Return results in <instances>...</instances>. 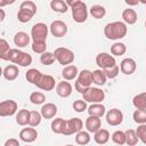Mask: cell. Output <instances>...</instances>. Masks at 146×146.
<instances>
[{
	"label": "cell",
	"instance_id": "6da1fadb",
	"mask_svg": "<svg viewBox=\"0 0 146 146\" xmlns=\"http://www.w3.org/2000/svg\"><path fill=\"white\" fill-rule=\"evenodd\" d=\"M127 24L124 22H112L105 25L104 27V34L110 40H119L125 36L127 34Z\"/></svg>",
	"mask_w": 146,
	"mask_h": 146
},
{
	"label": "cell",
	"instance_id": "7a4b0ae2",
	"mask_svg": "<svg viewBox=\"0 0 146 146\" xmlns=\"http://www.w3.org/2000/svg\"><path fill=\"white\" fill-rule=\"evenodd\" d=\"M67 6L72 9V17L76 23H83L88 17V8L87 5L80 0H67Z\"/></svg>",
	"mask_w": 146,
	"mask_h": 146
},
{
	"label": "cell",
	"instance_id": "3957f363",
	"mask_svg": "<svg viewBox=\"0 0 146 146\" xmlns=\"http://www.w3.org/2000/svg\"><path fill=\"white\" fill-rule=\"evenodd\" d=\"M36 13V5L33 1L25 0L21 3L19 10L17 13V18L21 23H27Z\"/></svg>",
	"mask_w": 146,
	"mask_h": 146
},
{
	"label": "cell",
	"instance_id": "277c9868",
	"mask_svg": "<svg viewBox=\"0 0 146 146\" xmlns=\"http://www.w3.org/2000/svg\"><path fill=\"white\" fill-rule=\"evenodd\" d=\"M54 55L56 57V60L64 67L67 65H71L75 58L74 52L72 50H70L68 48H64V47H59V48L55 49Z\"/></svg>",
	"mask_w": 146,
	"mask_h": 146
},
{
	"label": "cell",
	"instance_id": "5b68a950",
	"mask_svg": "<svg viewBox=\"0 0 146 146\" xmlns=\"http://www.w3.org/2000/svg\"><path fill=\"white\" fill-rule=\"evenodd\" d=\"M82 96H83V100L91 103V104H99L105 99L104 90L96 88V87H89Z\"/></svg>",
	"mask_w": 146,
	"mask_h": 146
},
{
	"label": "cell",
	"instance_id": "8992f818",
	"mask_svg": "<svg viewBox=\"0 0 146 146\" xmlns=\"http://www.w3.org/2000/svg\"><path fill=\"white\" fill-rule=\"evenodd\" d=\"M49 27L44 23H36L31 29V38L33 42H46Z\"/></svg>",
	"mask_w": 146,
	"mask_h": 146
},
{
	"label": "cell",
	"instance_id": "52a82bcc",
	"mask_svg": "<svg viewBox=\"0 0 146 146\" xmlns=\"http://www.w3.org/2000/svg\"><path fill=\"white\" fill-rule=\"evenodd\" d=\"M96 64L99 66L100 70H106V68H111V67L115 66L116 62H115L114 56H112L107 52H99L96 56Z\"/></svg>",
	"mask_w": 146,
	"mask_h": 146
},
{
	"label": "cell",
	"instance_id": "ba28073f",
	"mask_svg": "<svg viewBox=\"0 0 146 146\" xmlns=\"http://www.w3.org/2000/svg\"><path fill=\"white\" fill-rule=\"evenodd\" d=\"M83 128V122L81 119L79 117H73V119H70L66 121V127H65V130L63 132V135L65 136H70V135H73V133H78L82 130Z\"/></svg>",
	"mask_w": 146,
	"mask_h": 146
},
{
	"label": "cell",
	"instance_id": "9c48e42d",
	"mask_svg": "<svg viewBox=\"0 0 146 146\" xmlns=\"http://www.w3.org/2000/svg\"><path fill=\"white\" fill-rule=\"evenodd\" d=\"M17 103L13 99L0 103V116H11L17 112Z\"/></svg>",
	"mask_w": 146,
	"mask_h": 146
},
{
	"label": "cell",
	"instance_id": "30bf717a",
	"mask_svg": "<svg viewBox=\"0 0 146 146\" xmlns=\"http://www.w3.org/2000/svg\"><path fill=\"white\" fill-rule=\"evenodd\" d=\"M105 115H106V122L112 127L120 125L123 121V113L119 108H112Z\"/></svg>",
	"mask_w": 146,
	"mask_h": 146
},
{
	"label": "cell",
	"instance_id": "8fae6325",
	"mask_svg": "<svg viewBox=\"0 0 146 146\" xmlns=\"http://www.w3.org/2000/svg\"><path fill=\"white\" fill-rule=\"evenodd\" d=\"M50 33L55 36V38H62L67 33V25L63 22V21H54L51 22L50 26H49Z\"/></svg>",
	"mask_w": 146,
	"mask_h": 146
},
{
	"label": "cell",
	"instance_id": "7c38bea8",
	"mask_svg": "<svg viewBox=\"0 0 146 146\" xmlns=\"http://www.w3.org/2000/svg\"><path fill=\"white\" fill-rule=\"evenodd\" d=\"M75 83H78L79 86L83 87V88H89L91 87V83H94V79H92V72L89 70H82L81 72H79V75L76 78Z\"/></svg>",
	"mask_w": 146,
	"mask_h": 146
},
{
	"label": "cell",
	"instance_id": "4fadbf2b",
	"mask_svg": "<svg viewBox=\"0 0 146 146\" xmlns=\"http://www.w3.org/2000/svg\"><path fill=\"white\" fill-rule=\"evenodd\" d=\"M55 79L51 76V75H48V74H42L41 79L39 80V82L36 83V87L40 88L41 90H44V91H50L55 88Z\"/></svg>",
	"mask_w": 146,
	"mask_h": 146
},
{
	"label": "cell",
	"instance_id": "5bb4252c",
	"mask_svg": "<svg viewBox=\"0 0 146 146\" xmlns=\"http://www.w3.org/2000/svg\"><path fill=\"white\" fill-rule=\"evenodd\" d=\"M136 67H137V64H136V60L133 58H124L121 63H120V71L125 74V75H130L132 73H135L136 71Z\"/></svg>",
	"mask_w": 146,
	"mask_h": 146
},
{
	"label": "cell",
	"instance_id": "9a60e30c",
	"mask_svg": "<svg viewBox=\"0 0 146 146\" xmlns=\"http://www.w3.org/2000/svg\"><path fill=\"white\" fill-rule=\"evenodd\" d=\"M56 94L62 98H67L72 94V86L67 81H60L56 84Z\"/></svg>",
	"mask_w": 146,
	"mask_h": 146
},
{
	"label": "cell",
	"instance_id": "2e32d148",
	"mask_svg": "<svg viewBox=\"0 0 146 146\" xmlns=\"http://www.w3.org/2000/svg\"><path fill=\"white\" fill-rule=\"evenodd\" d=\"M38 137V131L34 128H24L19 132V138L24 143H33Z\"/></svg>",
	"mask_w": 146,
	"mask_h": 146
},
{
	"label": "cell",
	"instance_id": "e0dca14e",
	"mask_svg": "<svg viewBox=\"0 0 146 146\" xmlns=\"http://www.w3.org/2000/svg\"><path fill=\"white\" fill-rule=\"evenodd\" d=\"M86 128H87V131L88 132H97L100 127H102V121H100V117H97V116H90L86 120V123H84Z\"/></svg>",
	"mask_w": 146,
	"mask_h": 146
},
{
	"label": "cell",
	"instance_id": "ac0fdd59",
	"mask_svg": "<svg viewBox=\"0 0 146 146\" xmlns=\"http://www.w3.org/2000/svg\"><path fill=\"white\" fill-rule=\"evenodd\" d=\"M78 75H79V70L75 65H67L62 71V76L65 81L74 80L75 78H78Z\"/></svg>",
	"mask_w": 146,
	"mask_h": 146
},
{
	"label": "cell",
	"instance_id": "d6986e66",
	"mask_svg": "<svg viewBox=\"0 0 146 146\" xmlns=\"http://www.w3.org/2000/svg\"><path fill=\"white\" fill-rule=\"evenodd\" d=\"M40 113L43 119H52L57 113V106L52 103H46L42 105Z\"/></svg>",
	"mask_w": 146,
	"mask_h": 146
},
{
	"label": "cell",
	"instance_id": "ffe728a7",
	"mask_svg": "<svg viewBox=\"0 0 146 146\" xmlns=\"http://www.w3.org/2000/svg\"><path fill=\"white\" fill-rule=\"evenodd\" d=\"M2 74H3V78H5L6 80H8V81H14V80L18 76L19 70H18V67H17L16 65L10 64V65H7V66L3 68Z\"/></svg>",
	"mask_w": 146,
	"mask_h": 146
},
{
	"label": "cell",
	"instance_id": "44dd1931",
	"mask_svg": "<svg viewBox=\"0 0 146 146\" xmlns=\"http://www.w3.org/2000/svg\"><path fill=\"white\" fill-rule=\"evenodd\" d=\"M30 35L25 32H17L14 36V43L18 47V48H23V47H26L29 43H30Z\"/></svg>",
	"mask_w": 146,
	"mask_h": 146
},
{
	"label": "cell",
	"instance_id": "7402d4cb",
	"mask_svg": "<svg viewBox=\"0 0 146 146\" xmlns=\"http://www.w3.org/2000/svg\"><path fill=\"white\" fill-rule=\"evenodd\" d=\"M88 113L90 116H97V117H102L103 115L106 114V108L104 105H102L100 103L99 104H91L89 107H88Z\"/></svg>",
	"mask_w": 146,
	"mask_h": 146
},
{
	"label": "cell",
	"instance_id": "603a6c76",
	"mask_svg": "<svg viewBox=\"0 0 146 146\" xmlns=\"http://www.w3.org/2000/svg\"><path fill=\"white\" fill-rule=\"evenodd\" d=\"M66 127V120L62 117H56L51 121V131L55 133H63Z\"/></svg>",
	"mask_w": 146,
	"mask_h": 146
},
{
	"label": "cell",
	"instance_id": "cb8c5ba5",
	"mask_svg": "<svg viewBox=\"0 0 146 146\" xmlns=\"http://www.w3.org/2000/svg\"><path fill=\"white\" fill-rule=\"evenodd\" d=\"M122 18H123L125 24L132 25V24H135L137 22V13L131 8H127L122 13Z\"/></svg>",
	"mask_w": 146,
	"mask_h": 146
},
{
	"label": "cell",
	"instance_id": "d4e9b609",
	"mask_svg": "<svg viewBox=\"0 0 146 146\" xmlns=\"http://www.w3.org/2000/svg\"><path fill=\"white\" fill-rule=\"evenodd\" d=\"M41 76H42V73H41L39 70H36V68H30V70L26 72V74H25L26 80H27L30 83L34 84V86H36V83L39 82V80L41 79Z\"/></svg>",
	"mask_w": 146,
	"mask_h": 146
},
{
	"label": "cell",
	"instance_id": "484cf974",
	"mask_svg": "<svg viewBox=\"0 0 146 146\" xmlns=\"http://www.w3.org/2000/svg\"><path fill=\"white\" fill-rule=\"evenodd\" d=\"M94 139L97 144L99 145H104L110 139V132L106 130V129H99L97 132H95V136H94Z\"/></svg>",
	"mask_w": 146,
	"mask_h": 146
},
{
	"label": "cell",
	"instance_id": "4316f807",
	"mask_svg": "<svg viewBox=\"0 0 146 146\" xmlns=\"http://www.w3.org/2000/svg\"><path fill=\"white\" fill-rule=\"evenodd\" d=\"M132 104L136 110H146V92L136 95L132 98Z\"/></svg>",
	"mask_w": 146,
	"mask_h": 146
},
{
	"label": "cell",
	"instance_id": "83f0119b",
	"mask_svg": "<svg viewBox=\"0 0 146 146\" xmlns=\"http://www.w3.org/2000/svg\"><path fill=\"white\" fill-rule=\"evenodd\" d=\"M50 8L56 11V13H66L67 9H68V6L66 3V1H63V0H52L50 2Z\"/></svg>",
	"mask_w": 146,
	"mask_h": 146
},
{
	"label": "cell",
	"instance_id": "f1b7e54d",
	"mask_svg": "<svg viewBox=\"0 0 146 146\" xmlns=\"http://www.w3.org/2000/svg\"><path fill=\"white\" fill-rule=\"evenodd\" d=\"M30 120V111L27 110H19L16 114V123L18 125H26L29 124Z\"/></svg>",
	"mask_w": 146,
	"mask_h": 146
},
{
	"label": "cell",
	"instance_id": "f546056e",
	"mask_svg": "<svg viewBox=\"0 0 146 146\" xmlns=\"http://www.w3.org/2000/svg\"><path fill=\"white\" fill-rule=\"evenodd\" d=\"M92 79H94V83H96L98 86H104L106 83V80H107L104 70H100V68L95 70L92 72Z\"/></svg>",
	"mask_w": 146,
	"mask_h": 146
},
{
	"label": "cell",
	"instance_id": "4dcf8cb0",
	"mask_svg": "<svg viewBox=\"0 0 146 146\" xmlns=\"http://www.w3.org/2000/svg\"><path fill=\"white\" fill-rule=\"evenodd\" d=\"M21 54H22L21 50L15 49V48H11L5 56H2V57H0V58L3 59V60H9V62H11V63H14V64H17V60H18Z\"/></svg>",
	"mask_w": 146,
	"mask_h": 146
},
{
	"label": "cell",
	"instance_id": "1f68e13d",
	"mask_svg": "<svg viewBox=\"0 0 146 146\" xmlns=\"http://www.w3.org/2000/svg\"><path fill=\"white\" fill-rule=\"evenodd\" d=\"M139 141L138 137H137V133H136V130L133 129H128L125 131V144L128 146H135L137 145Z\"/></svg>",
	"mask_w": 146,
	"mask_h": 146
},
{
	"label": "cell",
	"instance_id": "d6a6232c",
	"mask_svg": "<svg viewBox=\"0 0 146 146\" xmlns=\"http://www.w3.org/2000/svg\"><path fill=\"white\" fill-rule=\"evenodd\" d=\"M90 141V135L88 131H83L81 130L80 132H78L75 135V143L78 145H81V146H84L87 144H89Z\"/></svg>",
	"mask_w": 146,
	"mask_h": 146
},
{
	"label": "cell",
	"instance_id": "836d02e7",
	"mask_svg": "<svg viewBox=\"0 0 146 146\" xmlns=\"http://www.w3.org/2000/svg\"><path fill=\"white\" fill-rule=\"evenodd\" d=\"M90 14H91V16L94 18L100 19L106 15V9L100 5H95V6H92L90 8Z\"/></svg>",
	"mask_w": 146,
	"mask_h": 146
},
{
	"label": "cell",
	"instance_id": "e575fe53",
	"mask_svg": "<svg viewBox=\"0 0 146 146\" xmlns=\"http://www.w3.org/2000/svg\"><path fill=\"white\" fill-rule=\"evenodd\" d=\"M125 51H127V47L122 42H115L111 47V54H112V56L113 55L114 56H122V55L125 54Z\"/></svg>",
	"mask_w": 146,
	"mask_h": 146
},
{
	"label": "cell",
	"instance_id": "d590c367",
	"mask_svg": "<svg viewBox=\"0 0 146 146\" xmlns=\"http://www.w3.org/2000/svg\"><path fill=\"white\" fill-rule=\"evenodd\" d=\"M30 100L34 105H40V104H43L46 102V96L41 91H34L30 95Z\"/></svg>",
	"mask_w": 146,
	"mask_h": 146
},
{
	"label": "cell",
	"instance_id": "8d00e7d4",
	"mask_svg": "<svg viewBox=\"0 0 146 146\" xmlns=\"http://www.w3.org/2000/svg\"><path fill=\"white\" fill-rule=\"evenodd\" d=\"M132 119L138 124H146V110H136L132 114Z\"/></svg>",
	"mask_w": 146,
	"mask_h": 146
},
{
	"label": "cell",
	"instance_id": "74e56055",
	"mask_svg": "<svg viewBox=\"0 0 146 146\" xmlns=\"http://www.w3.org/2000/svg\"><path fill=\"white\" fill-rule=\"evenodd\" d=\"M31 64H32V56L30 54H27V52L22 51V54H21V56H19V58L17 60V65L22 66V67H26V66H29Z\"/></svg>",
	"mask_w": 146,
	"mask_h": 146
},
{
	"label": "cell",
	"instance_id": "f35d334b",
	"mask_svg": "<svg viewBox=\"0 0 146 146\" xmlns=\"http://www.w3.org/2000/svg\"><path fill=\"white\" fill-rule=\"evenodd\" d=\"M41 119H42V115L40 112H36V111H31L30 112V120H29V124L31 127H38L40 123H41Z\"/></svg>",
	"mask_w": 146,
	"mask_h": 146
},
{
	"label": "cell",
	"instance_id": "ab89813d",
	"mask_svg": "<svg viewBox=\"0 0 146 146\" xmlns=\"http://www.w3.org/2000/svg\"><path fill=\"white\" fill-rule=\"evenodd\" d=\"M55 59H56V57H55V55H54V52H50V51H46V52H43L41 56H40V62H41V64H43V65H51L54 62H55Z\"/></svg>",
	"mask_w": 146,
	"mask_h": 146
},
{
	"label": "cell",
	"instance_id": "60d3db41",
	"mask_svg": "<svg viewBox=\"0 0 146 146\" xmlns=\"http://www.w3.org/2000/svg\"><path fill=\"white\" fill-rule=\"evenodd\" d=\"M112 140L116 145H124L125 144V132L121 130H116L112 135Z\"/></svg>",
	"mask_w": 146,
	"mask_h": 146
},
{
	"label": "cell",
	"instance_id": "b9f144b4",
	"mask_svg": "<svg viewBox=\"0 0 146 146\" xmlns=\"http://www.w3.org/2000/svg\"><path fill=\"white\" fill-rule=\"evenodd\" d=\"M73 110L78 113H82L84 112L86 110H88V106H87V102L83 100V99H78L73 103Z\"/></svg>",
	"mask_w": 146,
	"mask_h": 146
},
{
	"label": "cell",
	"instance_id": "7bdbcfd3",
	"mask_svg": "<svg viewBox=\"0 0 146 146\" xmlns=\"http://www.w3.org/2000/svg\"><path fill=\"white\" fill-rule=\"evenodd\" d=\"M136 133H137V137L138 139L146 145V124H139L137 127V130H136Z\"/></svg>",
	"mask_w": 146,
	"mask_h": 146
},
{
	"label": "cell",
	"instance_id": "ee69618b",
	"mask_svg": "<svg viewBox=\"0 0 146 146\" xmlns=\"http://www.w3.org/2000/svg\"><path fill=\"white\" fill-rule=\"evenodd\" d=\"M46 49H47L46 42H32V50H33L35 54L42 55L43 52L47 51Z\"/></svg>",
	"mask_w": 146,
	"mask_h": 146
},
{
	"label": "cell",
	"instance_id": "f6af8a7d",
	"mask_svg": "<svg viewBox=\"0 0 146 146\" xmlns=\"http://www.w3.org/2000/svg\"><path fill=\"white\" fill-rule=\"evenodd\" d=\"M104 72L106 74L107 79H110V80L111 79H115L117 76V74H119V66L115 65V66H113L111 68H106V70H104Z\"/></svg>",
	"mask_w": 146,
	"mask_h": 146
},
{
	"label": "cell",
	"instance_id": "bcb514c9",
	"mask_svg": "<svg viewBox=\"0 0 146 146\" xmlns=\"http://www.w3.org/2000/svg\"><path fill=\"white\" fill-rule=\"evenodd\" d=\"M11 48H9V43L5 40V39H1L0 40V57L5 56Z\"/></svg>",
	"mask_w": 146,
	"mask_h": 146
},
{
	"label": "cell",
	"instance_id": "7dc6e473",
	"mask_svg": "<svg viewBox=\"0 0 146 146\" xmlns=\"http://www.w3.org/2000/svg\"><path fill=\"white\" fill-rule=\"evenodd\" d=\"M5 146H19V143L15 138H9L8 140H6Z\"/></svg>",
	"mask_w": 146,
	"mask_h": 146
},
{
	"label": "cell",
	"instance_id": "c3c4849f",
	"mask_svg": "<svg viewBox=\"0 0 146 146\" xmlns=\"http://www.w3.org/2000/svg\"><path fill=\"white\" fill-rule=\"evenodd\" d=\"M125 3H127L128 6H137V5L139 3V1H138V0H133V1H131V0H125Z\"/></svg>",
	"mask_w": 146,
	"mask_h": 146
},
{
	"label": "cell",
	"instance_id": "681fc988",
	"mask_svg": "<svg viewBox=\"0 0 146 146\" xmlns=\"http://www.w3.org/2000/svg\"><path fill=\"white\" fill-rule=\"evenodd\" d=\"M8 3H14V1H0V7L5 6V5H8Z\"/></svg>",
	"mask_w": 146,
	"mask_h": 146
},
{
	"label": "cell",
	"instance_id": "f907efd6",
	"mask_svg": "<svg viewBox=\"0 0 146 146\" xmlns=\"http://www.w3.org/2000/svg\"><path fill=\"white\" fill-rule=\"evenodd\" d=\"M0 14H1V17H0V21L2 22V21L5 19V11H3V9H0Z\"/></svg>",
	"mask_w": 146,
	"mask_h": 146
},
{
	"label": "cell",
	"instance_id": "816d5d0a",
	"mask_svg": "<svg viewBox=\"0 0 146 146\" xmlns=\"http://www.w3.org/2000/svg\"><path fill=\"white\" fill-rule=\"evenodd\" d=\"M65 146H73V145H65Z\"/></svg>",
	"mask_w": 146,
	"mask_h": 146
},
{
	"label": "cell",
	"instance_id": "f5cc1de1",
	"mask_svg": "<svg viewBox=\"0 0 146 146\" xmlns=\"http://www.w3.org/2000/svg\"><path fill=\"white\" fill-rule=\"evenodd\" d=\"M145 27H146V21H145Z\"/></svg>",
	"mask_w": 146,
	"mask_h": 146
},
{
	"label": "cell",
	"instance_id": "db71d44e",
	"mask_svg": "<svg viewBox=\"0 0 146 146\" xmlns=\"http://www.w3.org/2000/svg\"><path fill=\"white\" fill-rule=\"evenodd\" d=\"M26 146H30V145H26Z\"/></svg>",
	"mask_w": 146,
	"mask_h": 146
}]
</instances>
